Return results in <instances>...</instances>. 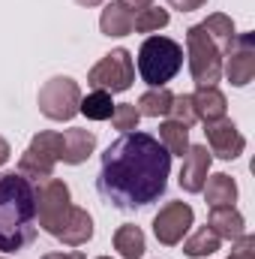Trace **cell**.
<instances>
[{
  "instance_id": "obj_31",
  "label": "cell",
  "mask_w": 255,
  "mask_h": 259,
  "mask_svg": "<svg viewBox=\"0 0 255 259\" xmlns=\"http://www.w3.org/2000/svg\"><path fill=\"white\" fill-rule=\"evenodd\" d=\"M120 3H123L126 9H138V12H141V9H147L153 0H120Z\"/></svg>"
},
{
  "instance_id": "obj_3",
  "label": "cell",
  "mask_w": 255,
  "mask_h": 259,
  "mask_svg": "<svg viewBox=\"0 0 255 259\" xmlns=\"http://www.w3.org/2000/svg\"><path fill=\"white\" fill-rule=\"evenodd\" d=\"M183 66V49L171 36H147L138 49V75L150 88H165Z\"/></svg>"
},
{
  "instance_id": "obj_25",
  "label": "cell",
  "mask_w": 255,
  "mask_h": 259,
  "mask_svg": "<svg viewBox=\"0 0 255 259\" xmlns=\"http://www.w3.org/2000/svg\"><path fill=\"white\" fill-rule=\"evenodd\" d=\"M168 21H171L168 9H159V6H147V9H141V12L132 18V30H138V33H156V30L168 27Z\"/></svg>"
},
{
  "instance_id": "obj_33",
  "label": "cell",
  "mask_w": 255,
  "mask_h": 259,
  "mask_svg": "<svg viewBox=\"0 0 255 259\" xmlns=\"http://www.w3.org/2000/svg\"><path fill=\"white\" fill-rule=\"evenodd\" d=\"M75 3H78V6H99L102 0H75Z\"/></svg>"
},
{
  "instance_id": "obj_28",
  "label": "cell",
  "mask_w": 255,
  "mask_h": 259,
  "mask_svg": "<svg viewBox=\"0 0 255 259\" xmlns=\"http://www.w3.org/2000/svg\"><path fill=\"white\" fill-rule=\"evenodd\" d=\"M228 259H255V238L252 235H240L234 241V250Z\"/></svg>"
},
{
  "instance_id": "obj_22",
  "label": "cell",
  "mask_w": 255,
  "mask_h": 259,
  "mask_svg": "<svg viewBox=\"0 0 255 259\" xmlns=\"http://www.w3.org/2000/svg\"><path fill=\"white\" fill-rule=\"evenodd\" d=\"M219 244H222V238H219L210 226H198L189 238L183 241V253L192 256V259H201V256L216 253V250H219Z\"/></svg>"
},
{
  "instance_id": "obj_27",
  "label": "cell",
  "mask_w": 255,
  "mask_h": 259,
  "mask_svg": "<svg viewBox=\"0 0 255 259\" xmlns=\"http://www.w3.org/2000/svg\"><path fill=\"white\" fill-rule=\"evenodd\" d=\"M171 121H177V124H183V127H192L198 118H195V109H192V97L189 94H177L174 100H171Z\"/></svg>"
},
{
  "instance_id": "obj_29",
  "label": "cell",
  "mask_w": 255,
  "mask_h": 259,
  "mask_svg": "<svg viewBox=\"0 0 255 259\" xmlns=\"http://www.w3.org/2000/svg\"><path fill=\"white\" fill-rule=\"evenodd\" d=\"M207 0H168V6L171 9H180V12H195V9H201Z\"/></svg>"
},
{
  "instance_id": "obj_6",
  "label": "cell",
  "mask_w": 255,
  "mask_h": 259,
  "mask_svg": "<svg viewBox=\"0 0 255 259\" xmlns=\"http://www.w3.org/2000/svg\"><path fill=\"white\" fill-rule=\"evenodd\" d=\"M78 103H81V88L69 75L48 78L36 97V106L48 121H72L78 115Z\"/></svg>"
},
{
  "instance_id": "obj_15",
  "label": "cell",
  "mask_w": 255,
  "mask_h": 259,
  "mask_svg": "<svg viewBox=\"0 0 255 259\" xmlns=\"http://www.w3.org/2000/svg\"><path fill=\"white\" fill-rule=\"evenodd\" d=\"M192 97V109H195V118L204 121V124H213L219 118H225L228 112V103H225V94L213 84V88H198Z\"/></svg>"
},
{
  "instance_id": "obj_2",
  "label": "cell",
  "mask_w": 255,
  "mask_h": 259,
  "mask_svg": "<svg viewBox=\"0 0 255 259\" xmlns=\"http://www.w3.org/2000/svg\"><path fill=\"white\" fill-rule=\"evenodd\" d=\"M36 238V184L21 172H0V250H21Z\"/></svg>"
},
{
  "instance_id": "obj_7",
  "label": "cell",
  "mask_w": 255,
  "mask_h": 259,
  "mask_svg": "<svg viewBox=\"0 0 255 259\" xmlns=\"http://www.w3.org/2000/svg\"><path fill=\"white\" fill-rule=\"evenodd\" d=\"M60 148H63V139L60 133L54 130H42L30 139L27 151L21 154L18 160V172L30 181H39V178H51L54 175V163L60 160Z\"/></svg>"
},
{
  "instance_id": "obj_1",
  "label": "cell",
  "mask_w": 255,
  "mask_h": 259,
  "mask_svg": "<svg viewBox=\"0 0 255 259\" xmlns=\"http://www.w3.org/2000/svg\"><path fill=\"white\" fill-rule=\"evenodd\" d=\"M171 154L150 133H120L102 154L99 193L114 208H144L156 202L168 187Z\"/></svg>"
},
{
  "instance_id": "obj_23",
  "label": "cell",
  "mask_w": 255,
  "mask_h": 259,
  "mask_svg": "<svg viewBox=\"0 0 255 259\" xmlns=\"http://www.w3.org/2000/svg\"><path fill=\"white\" fill-rule=\"evenodd\" d=\"M201 27H204V33L222 49V55H225V49L231 46V39H234V21L228 18V15H222V12H213V15H207L204 21H201Z\"/></svg>"
},
{
  "instance_id": "obj_26",
  "label": "cell",
  "mask_w": 255,
  "mask_h": 259,
  "mask_svg": "<svg viewBox=\"0 0 255 259\" xmlns=\"http://www.w3.org/2000/svg\"><path fill=\"white\" fill-rule=\"evenodd\" d=\"M138 121H141V115H138L135 103H120V106H114V112H111V124H114L117 133H132V130H138Z\"/></svg>"
},
{
  "instance_id": "obj_13",
  "label": "cell",
  "mask_w": 255,
  "mask_h": 259,
  "mask_svg": "<svg viewBox=\"0 0 255 259\" xmlns=\"http://www.w3.org/2000/svg\"><path fill=\"white\" fill-rule=\"evenodd\" d=\"M90 238H93V217L84 208L72 205L63 220V226H60V232H57V241H63L66 247H81Z\"/></svg>"
},
{
  "instance_id": "obj_11",
  "label": "cell",
  "mask_w": 255,
  "mask_h": 259,
  "mask_svg": "<svg viewBox=\"0 0 255 259\" xmlns=\"http://www.w3.org/2000/svg\"><path fill=\"white\" fill-rule=\"evenodd\" d=\"M204 136H207L210 154H216L219 160H237L243 154V148H246L243 133L234 127L228 118H219L213 124H204Z\"/></svg>"
},
{
  "instance_id": "obj_17",
  "label": "cell",
  "mask_w": 255,
  "mask_h": 259,
  "mask_svg": "<svg viewBox=\"0 0 255 259\" xmlns=\"http://www.w3.org/2000/svg\"><path fill=\"white\" fill-rule=\"evenodd\" d=\"M201 193H204V199H207L210 208H222V205H234V202H237V184H234L231 175L216 172V175H210V178L204 181Z\"/></svg>"
},
{
  "instance_id": "obj_16",
  "label": "cell",
  "mask_w": 255,
  "mask_h": 259,
  "mask_svg": "<svg viewBox=\"0 0 255 259\" xmlns=\"http://www.w3.org/2000/svg\"><path fill=\"white\" fill-rule=\"evenodd\" d=\"M60 139H63L60 160L69 163V166L84 163L93 154V148H96V136L90 130H81V127H72V130H66V133H60Z\"/></svg>"
},
{
  "instance_id": "obj_5",
  "label": "cell",
  "mask_w": 255,
  "mask_h": 259,
  "mask_svg": "<svg viewBox=\"0 0 255 259\" xmlns=\"http://www.w3.org/2000/svg\"><path fill=\"white\" fill-rule=\"evenodd\" d=\"M33 184H36V223H39L48 235L57 238L66 214H69V208H72L69 187H66V181L54 178V175H51V178H39V181H33Z\"/></svg>"
},
{
  "instance_id": "obj_24",
  "label": "cell",
  "mask_w": 255,
  "mask_h": 259,
  "mask_svg": "<svg viewBox=\"0 0 255 259\" xmlns=\"http://www.w3.org/2000/svg\"><path fill=\"white\" fill-rule=\"evenodd\" d=\"M78 112H81V115H87V121H108V118H111V112H114L111 94H105V91H93V94L81 97Z\"/></svg>"
},
{
  "instance_id": "obj_34",
  "label": "cell",
  "mask_w": 255,
  "mask_h": 259,
  "mask_svg": "<svg viewBox=\"0 0 255 259\" xmlns=\"http://www.w3.org/2000/svg\"><path fill=\"white\" fill-rule=\"evenodd\" d=\"M96 259H111V256H96Z\"/></svg>"
},
{
  "instance_id": "obj_21",
  "label": "cell",
  "mask_w": 255,
  "mask_h": 259,
  "mask_svg": "<svg viewBox=\"0 0 255 259\" xmlns=\"http://www.w3.org/2000/svg\"><path fill=\"white\" fill-rule=\"evenodd\" d=\"M159 145L171 154V157H183L189 151V127L177 124V121H165L159 124Z\"/></svg>"
},
{
  "instance_id": "obj_10",
  "label": "cell",
  "mask_w": 255,
  "mask_h": 259,
  "mask_svg": "<svg viewBox=\"0 0 255 259\" xmlns=\"http://www.w3.org/2000/svg\"><path fill=\"white\" fill-rule=\"evenodd\" d=\"M192 220H195V214H192V208L186 202H165L159 208V214L153 217V235H156L159 244L174 247L192 229Z\"/></svg>"
},
{
  "instance_id": "obj_30",
  "label": "cell",
  "mask_w": 255,
  "mask_h": 259,
  "mask_svg": "<svg viewBox=\"0 0 255 259\" xmlns=\"http://www.w3.org/2000/svg\"><path fill=\"white\" fill-rule=\"evenodd\" d=\"M42 259H87L81 250H54V253H45Z\"/></svg>"
},
{
  "instance_id": "obj_12",
  "label": "cell",
  "mask_w": 255,
  "mask_h": 259,
  "mask_svg": "<svg viewBox=\"0 0 255 259\" xmlns=\"http://www.w3.org/2000/svg\"><path fill=\"white\" fill-rule=\"evenodd\" d=\"M210 160L213 154L207 151V145H189V151L183 154V169H180V187L186 193H201L207 172H210Z\"/></svg>"
},
{
  "instance_id": "obj_4",
  "label": "cell",
  "mask_w": 255,
  "mask_h": 259,
  "mask_svg": "<svg viewBox=\"0 0 255 259\" xmlns=\"http://www.w3.org/2000/svg\"><path fill=\"white\" fill-rule=\"evenodd\" d=\"M186 52H189V72L198 88H213L222 78V49L204 33L201 24L186 30Z\"/></svg>"
},
{
  "instance_id": "obj_8",
  "label": "cell",
  "mask_w": 255,
  "mask_h": 259,
  "mask_svg": "<svg viewBox=\"0 0 255 259\" xmlns=\"http://www.w3.org/2000/svg\"><path fill=\"white\" fill-rule=\"evenodd\" d=\"M135 81V64L126 49H114L108 52L99 64L87 72V84L93 91H105V94H123Z\"/></svg>"
},
{
  "instance_id": "obj_14",
  "label": "cell",
  "mask_w": 255,
  "mask_h": 259,
  "mask_svg": "<svg viewBox=\"0 0 255 259\" xmlns=\"http://www.w3.org/2000/svg\"><path fill=\"white\" fill-rule=\"evenodd\" d=\"M207 226H210L219 238H228V241H237L240 235H246V220H243V214H240L234 205L210 208V214H207Z\"/></svg>"
},
{
  "instance_id": "obj_35",
  "label": "cell",
  "mask_w": 255,
  "mask_h": 259,
  "mask_svg": "<svg viewBox=\"0 0 255 259\" xmlns=\"http://www.w3.org/2000/svg\"><path fill=\"white\" fill-rule=\"evenodd\" d=\"M0 259H3V256H0Z\"/></svg>"
},
{
  "instance_id": "obj_19",
  "label": "cell",
  "mask_w": 255,
  "mask_h": 259,
  "mask_svg": "<svg viewBox=\"0 0 255 259\" xmlns=\"http://www.w3.org/2000/svg\"><path fill=\"white\" fill-rule=\"evenodd\" d=\"M114 250L123 259H141L147 250V241H144V232L132 223H123L117 232H114Z\"/></svg>"
},
{
  "instance_id": "obj_9",
  "label": "cell",
  "mask_w": 255,
  "mask_h": 259,
  "mask_svg": "<svg viewBox=\"0 0 255 259\" xmlns=\"http://www.w3.org/2000/svg\"><path fill=\"white\" fill-rule=\"evenodd\" d=\"M222 72L234 88H246L255 78V33H234L222 55Z\"/></svg>"
},
{
  "instance_id": "obj_20",
  "label": "cell",
  "mask_w": 255,
  "mask_h": 259,
  "mask_svg": "<svg viewBox=\"0 0 255 259\" xmlns=\"http://www.w3.org/2000/svg\"><path fill=\"white\" fill-rule=\"evenodd\" d=\"M171 100L174 94L168 88H150L147 94L138 97V115H147V118H165L171 112Z\"/></svg>"
},
{
  "instance_id": "obj_18",
  "label": "cell",
  "mask_w": 255,
  "mask_h": 259,
  "mask_svg": "<svg viewBox=\"0 0 255 259\" xmlns=\"http://www.w3.org/2000/svg\"><path fill=\"white\" fill-rule=\"evenodd\" d=\"M132 9H126L120 0L117 3H108L105 9H102V18H99V30L105 33V36H126L132 33Z\"/></svg>"
},
{
  "instance_id": "obj_32",
  "label": "cell",
  "mask_w": 255,
  "mask_h": 259,
  "mask_svg": "<svg viewBox=\"0 0 255 259\" xmlns=\"http://www.w3.org/2000/svg\"><path fill=\"white\" fill-rule=\"evenodd\" d=\"M9 154H12V148H9V142H6V139L0 136V166H3L6 160H9Z\"/></svg>"
}]
</instances>
